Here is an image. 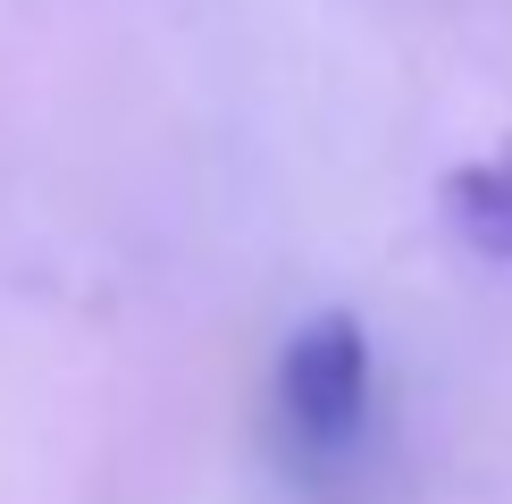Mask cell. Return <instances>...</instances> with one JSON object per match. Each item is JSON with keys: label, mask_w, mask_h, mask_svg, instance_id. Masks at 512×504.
<instances>
[{"label": "cell", "mask_w": 512, "mask_h": 504, "mask_svg": "<svg viewBox=\"0 0 512 504\" xmlns=\"http://www.w3.org/2000/svg\"><path fill=\"white\" fill-rule=\"evenodd\" d=\"M277 420L311 462L345 454L370 420V328L353 311H319L277 353Z\"/></svg>", "instance_id": "6da1fadb"}, {"label": "cell", "mask_w": 512, "mask_h": 504, "mask_svg": "<svg viewBox=\"0 0 512 504\" xmlns=\"http://www.w3.org/2000/svg\"><path fill=\"white\" fill-rule=\"evenodd\" d=\"M445 219L479 261H512V143L445 177Z\"/></svg>", "instance_id": "7a4b0ae2"}]
</instances>
